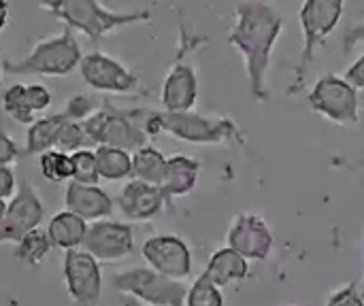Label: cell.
Segmentation results:
<instances>
[{"label":"cell","instance_id":"ffe728a7","mask_svg":"<svg viewBox=\"0 0 364 306\" xmlns=\"http://www.w3.org/2000/svg\"><path fill=\"white\" fill-rule=\"evenodd\" d=\"M87 232V224L85 219H81L79 215L70 213L68 209L53 215L47 228V234L51 239V245L62 249V251H70V249H79L83 245Z\"/></svg>","mask_w":364,"mask_h":306},{"label":"cell","instance_id":"603a6c76","mask_svg":"<svg viewBox=\"0 0 364 306\" xmlns=\"http://www.w3.org/2000/svg\"><path fill=\"white\" fill-rule=\"evenodd\" d=\"M68 119V115H53V117H45L38 119L30 126L28 130V138H26V153H45L49 149H53L55 145V136L62 128V124Z\"/></svg>","mask_w":364,"mask_h":306},{"label":"cell","instance_id":"d590c367","mask_svg":"<svg viewBox=\"0 0 364 306\" xmlns=\"http://www.w3.org/2000/svg\"><path fill=\"white\" fill-rule=\"evenodd\" d=\"M4 15H6V6H4V0H0V28L4 23Z\"/></svg>","mask_w":364,"mask_h":306},{"label":"cell","instance_id":"d6986e66","mask_svg":"<svg viewBox=\"0 0 364 306\" xmlns=\"http://www.w3.org/2000/svg\"><path fill=\"white\" fill-rule=\"evenodd\" d=\"M247 260L237 253L232 247H224V249H218L207 268H205V275L218 285V288H224L228 283H235V281H243L247 277Z\"/></svg>","mask_w":364,"mask_h":306},{"label":"cell","instance_id":"6da1fadb","mask_svg":"<svg viewBox=\"0 0 364 306\" xmlns=\"http://www.w3.org/2000/svg\"><path fill=\"white\" fill-rule=\"evenodd\" d=\"M284 30V15L267 0H239L235 6V26L228 43L241 53L252 96L269 98V68L277 38Z\"/></svg>","mask_w":364,"mask_h":306},{"label":"cell","instance_id":"484cf974","mask_svg":"<svg viewBox=\"0 0 364 306\" xmlns=\"http://www.w3.org/2000/svg\"><path fill=\"white\" fill-rule=\"evenodd\" d=\"M186 306H224V298L220 288L203 273L188 290Z\"/></svg>","mask_w":364,"mask_h":306},{"label":"cell","instance_id":"2e32d148","mask_svg":"<svg viewBox=\"0 0 364 306\" xmlns=\"http://www.w3.org/2000/svg\"><path fill=\"white\" fill-rule=\"evenodd\" d=\"M198 98V79L192 66L175 64L162 85V104L166 111L183 113L192 111Z\"/></svg>","mask_w":364,"mask_h":306},{"label":"cell","instance_id":"44dd1931","mask_svg":"<svg viewBox=\"0 0 364 306\" xmlns=\"http://www.w3.org/2000/svg\"><path fill=\"white\" fill-rule=\"evenodd\" d=\"M96 168L100 179L107 181H119L132 175V155L126 149L119 147H109V145H100L96 151Z\"/></svg>","mask_w":364,"mask_h":306},{"label":"cell","instance_id":"5b68a950","mask_svg":"<svg viewBox=\"0 0 364 306\" xmlns=\"http://www.w3.org/2000/svg\"><path fill=\"white\" fill-rule=\"evenodd\" d=\"M309 106L339 126H352L360 121V102L358 87H354L346 77L324 75L316 81L314 89L307 96Z\"/></svg>","mask_w":364,"mask_h":306},{"label":"cell","instance_id":"ba28073f","mask_svg":"<svg viewBox=\"0 0 364 306\" xmlns=\"http://www.w3.org/2000/svg\"><path fill=\"white\" fill-rule=\"evenodd\" d=\"M64 283L77 306H98L102 296V273L98 260L85 249H70L62 262Z\"/></svg>","mask_w":364,"mask_h":306},{"label":"cell","instance_id":"4fadbf2b","mask_svg":"<svg viewBox=\"0 0 364 306\" xmlns=\"http://www.w3.org/2000/svg\"><path fill=\"white\" fill-rule=\"evenodd\" d=\"M228 247H232L245 260H264L273 249V234L262 217L254 213H241L235 217L228 230Z\"/></svg>","mask_w":364,"mask_h":306},{"label":"cell","instance_id":"cb8c5ba5","mask_svg":"<svg viewBox=\"0 0 364 306\" xmlns=\"http://www.w3.org/2000/svg\"><path fill=\"white\" fill-rule=\"evenodd\" d=\"M51 239L47 234V230H41V228H34L30 232H26L19 241H17V247H15V258L26 262L28 266H36L41 264L49 251H51Z\"/></svg>","mask_w":364,"mask_h":306},{"label":"cell","instance_id":"5bb4252c","mask_svg":"<svg viewBox=\"0 0 364 306\" xmlns=\"http://www.w3.org/2000/svg\"><path fill=\"white\" fill-rule=\"evenodd\" d=\"M81 75L92 87L105 89V92L124 94L139 85V79L132 72H128L122 64H117L115 60H111L102 53L85 55L81 60Z\"/></svg>","mask_w":364,"mask_h":306},{"label":"cell","instance_id":"3957f363","mask_svg":"<svg viewBox=\"0 0 364 306\" xmlns=\"http://www.w3.org/2000/svg\"><path fill=\"white\" fill-rule=\"evenodd\" d=\"M343 11H346V0H303L299 11V21L303 30V51L299 58L296 77L290 87V94L303 92L307 83V72L316 60V51L337 30Z\"/></svg>","mask_w":364,"mask_h":306},{"label":"cell","instance_id":"4dcf8cb0","mask_svg":"<svg viewBox=\"0 0 364 306\" xmlns=\"http://www.w3.org/2000/svg\"><path fill=\"white\" fill-rule=\"evenodd\" d=\"M26 100L32 111H43L51 102V94L43 85H30L26 87Z\"/></svg>","mask_w":364,"mask_h":306},{"label":"cell","instance_id":"ac0fdd59","mask_svg":"<svg viewBox=\"0 0 364 306\" xmlns=\"http://www.w3.org/2000/svg\"><path fill=\"white\" fill-rule=\"evenodd\" d=\"M198 170L200 164L196 160L183 158V155H175L166 160V173H164V181H162V192L166 194L168 200L177 198V196H186L194 190L196 181H198Z\"/></svg>","mask_w":364,"mask_h":306},{"label":"cell","instance_id":"8d00e7d4","mask_svg":"<svg viewBox=\"0 0 364 306\" xmlns=\"http://www.w3.org/2000/svg\"><path fill=\"white\" fill-rule=\"evenodd\" d=\"M122 306H141V300H136V298H128V300H124Z\"/></svg>","mask_w":364,"mask_h":306},{"label":"cell","instance_id":"7a4b0ae2","mask_svg":"<svg viewBox=\"0 0 364 306\" xmlns=\"http://www.w3.org/2000/svg\"><path fill=\"white\" fill-rule=\"evenodd\" d=\"M143 130L154 136L160 132H168L175 138L196 143V145H222V143H232V145H243L245 138L237 124L226 117H203L192 111L183 113H145L143 119Z\"/></svg>","mask_w":364,"mask_h":306},{"label":"cell","instance_id":"74e56055","mask_svg":"<svg viewBox=\"0 0 364 306\" xmlns=\"http://www.w3.org/2000/svg\"><path fill=\"white\" fill-rule=\"evenodd\" d=\"M4 213H6V204H4V200L0 198V222H2V217H4Z\"/></svg>","mask_w":364,"mask_h":306},{"label":"cell","instance_id":"277c9868","mask_svg":"<svg viewBox=\"0 0 364 306\" xmlns=\"http://www.w3.org/2000/svg\"><path fill=\"white\" fill-rule=\"evenodd\" d=\"M145 113L147 111H98L81 126L92 143L119 147L132 153L145 147L149 136L143 130Z\"/></svg>","mask_w":364,"mask_h":306},{"label":"cell","instance_id":"9a60e30c","mask_svg":"<svg viewBox=\"0 0 364 306\" xmlns=\"http://www.w3.org/2000/svg\"><path fill=\"white\" fill-rule=\"evenodd\" d=\"M171 200L160 185H151L139 179H132L119 194V209L130 222H147L162 213L164 204Z\"/></svg>","mask_w":364,"mask_h":306},{"label":"cell","instance_id":"d6a6232c","mask_svg":"<svg viewBox=\"0 0 364 306\" xmlns=\"http://www.w3.org/2000/svg\"><path fill=\"white\" fill-rule=\"evenodd\" d=\"M354 87H358V89H364V55H360L348 70H346V75H343Z\"/></svg>","mask_w":364,"mask_h":306},{"label":"cell","instance_id":"d4e9b609","mask_svg":"<svg viewBox=\"0 0 364 306\" xmlns=\"http://www.w3.org/2000/svg\"><path fill=\"white\" fill-rule=\"evenodd\" d=\"M38 164H41V175L47 181L64 183L68 179H73V158H70V153L49 149V151L41 153Z\"/></svg>","mask_w":364,"mask_h":306},{"label":"cell","instance_id":"8fae6325","mask_svg":"<svg viewBox=\"0 0 364 306\" xmlns=\"http://www.w3.org/2000/svg\"><path fill=\"white\" fill-rule=\"evenodd\" d=\"M43 219V202L36 192L23 181L13 200L6 204V213L0 222V243H17L26 232L38 228Z\"/></svg>","mask_w":364,"mask_h":306},{"label":"cell","instance_id":"52a82bcc","mask_svg":"<svg viewBox=\"0 0 364 306\" xmlns=\"http://www.w3.org/2000/svg\"><path fill=\"white\" fill-rule=\"evenodd\" d=\"M113 285L122 294L151 306H183L188 288L166 275L156 273L154 268H132L113 277Z\"/></svg>","mask_w":364,"mask_h":306},{"label":"cell","instance_id":"f1b7e54d","mask_svg":"<svg viewBox=\"0 0 364 306\" xmlns=\"http://www.w3.org/2000/svg\"><path fill=\"white\" fill-rule=\"evenodd\" d=\"M4 111L17 119L19 124H32L34 117H32V109L28 106V100H26V87L23 85H15L11 87L6 94H4Z\"/></svg>","mask_w":364,"mask_h":306},{"label":"cell","instance_id":"7c38bea8","mask_svg":"<svg viewBox=\"0 0 364 306\" xmlns=\"http://www.w3.org/2000/svg\"><path fill=\"white\" fill-rule=\"evenodd\" d=\"M81 249L92 253L98 262H115L132 253L134 234L128 224L96 222L87 226Z\"/></svg>","mask_w":364,"mask_h":306},{"label":"cell","instance_id":"83f0119b","mask_svg":"<svg viewBox=\"0 0 364 306\" xmlns=\"http://www.w3.org/2000/svg\"><path fill=\"white\" fill-rule=\"evenodd\" d=\"M70 158H73V181L83 183V185H96L100 181L94 151L79 149V151L70 153Z\"/></svg>","mask_w":364,"mask_h":306},{"label":"cell","instance_id":"836d02e7","mask_svg":"<svg viewBox=\"0 0 364 306\" xmlns=\"http://www.w3.org/2000/svg\"><path fill=\"white\" fill-rule=\"evenodd\" d=\"M15 194V175L11 173L9 166L0 168V198L6 200Z\"/></svg>","mask_w":364,"mask_h":306},{"label":"cell","instance_id":"8992f818","mask_svg":"<svg viewBox=\"0 0 364 306\" xmlns=\"http://www.w3.org/2000/svg\"><path fill=\"white\" fill-rule=\"evenodd\" d=\"M43 4L51 13L66 19L70 26L81 28L83 32H87L90 38H94V40L98 36H102L105 32L117 28V26L149 19L147 11H139V13H111V11H105L98 4V0H49V2H43Z\"/></svg>","mask_w":364,"mask_h":306},{"label":"cell","instance_id":"f546056e","mask_svg":"<svg viewBox=\"0 0 364 306\" xmlns=\"http://www.w3.org/2000/svg\"><path fill=\"white\" fill-rule=\"evenodd\" d=\"M326 306H364V300L356 290V283H350L348 288L339 290Z\"/></svg>","mask_w":364,"mask_h":306},{"label":"cell","instance_id":"9c48e42d","mask_svg":"<svg viewBox=\"0 0 364 306\" xmlns=\"http://www.w3.org/2000/svg\"><path fill=\"white\" fill-rule=\"evenodd\" d=\"M81 62L79 47L70 34H62L58 38H49L41 43L32 55L21 62L4 64L9 72H45V75H66L75 64Z\"/></svg>","mask_w":364,"mask_h":306},{"label":"cell","instance_id":"7402d4cb","mask_svg":"<svg viewBox=\"0 0 364 306\" xmlns=\"http://www.w3.org/2000/svg\"><path fill=\"white\" fill-rule=\"evenodd\" d=\"M164 173H166V158L158 149L145 145L134 151V155H132V177L134 179L151 183V185H162Z\"/></svg>","mask_w":364,"mask_h":306},{"label":"cell","instance_id":"30bf717a","mask_svg":"<svg viewBox=\"0 0 364 306\" xmlns=\"http://www.w3.org/2000/svg\"><path fill=\"white\" fill-rule=\"evenodd\" d=\"M143 258L149 268L177 281L188 279L192 273V253L188 245L173 234L151 236L143 245Z\"/></svg>","mask_w":364,"mask_h":306},{"label":"cell","instance_id":"1f68e13d","mask_svg":"<svg viewBox=\"0 0 364 306\" xmlns=\"http://www.w3.org/2000/svg\"><path fill=\"white\" fill-rule=\"evenodd\" d=\"M15 160H17V147H15V143L4 132H0V168L2 166H9Z\"/></svg>","mask_w":364,"mask_h":306},{"label":"cell","instance_id":"4316f807","mask_svg":"<svg viewBox=\"0 0 364 306\" xmlns=\"http://www.w3.org/2000/svg\"><path fill=\"white\" fill-rule=\"evenodd\" d=\"M87 143H92V141L87 138L83 126L77 124V121H73V119H66V121L62 124L58 136H55L53 149L64 151V153H75V151H79V149H85Z\"/></svg>","mask_w":364,"mask_h":306},{"label":"cell","instance_id":"e575fe53","mask_svg":"<svg viewBox=\"0 0 364 306\" xmlns=\"http://www.w3.org/2000/svg\"><path fill=\"white\" fill-rule=\"evenodd\" d=\"M364 40V23H358V26H354V28H350L348 32H346V36H343V51L346 53H350L358 43H363Z\"/></svg>","mask_w":364,"mask_h":306},{"label":"cell","instance_id":"e0dca14e","mask_svg":"<svg viewBox=\"0 0 364 306\" xmlns=\"http://www.w3.org/2000/svg\"><path fill=\"white\" fill-rule=\"evenodd\" d=\"M64 200H66V209L85 222L105 219L113 213L111 198L96 185H83V183L70 181L66 187Z\"/></svg>","mask_w":364,"mask_h":306}]
</instances>
